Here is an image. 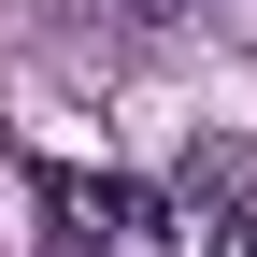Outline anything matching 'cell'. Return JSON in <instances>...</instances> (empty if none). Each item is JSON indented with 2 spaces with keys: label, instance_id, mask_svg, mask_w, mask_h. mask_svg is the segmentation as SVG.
<instances>
[{
  "label": "cell",
  "instance_id": "obj_1",
  "mask_svg": "<svg viewBox=\"0 0 257 257\" xmlns=\"http://www.w3.org/2000/svg\"><path fill=\"white\" fill-rule=\"evenodd\" d=\"M43 214H57V243H72V257H186L172 200L128 186V172H43Z\"/></svg>",
  "mask_w": 257,
  "mask_h": 257
},
{
  "label": "cell",
  "instance_id": "obj_2",
  "mask_svg": "<svg viewBox=\"0 0 257 257\" xmlns=\"http://www.w3.org/2000/svg\"><path fill=\"white\" fill-rule=\"evenodd\" d=\"M200 243H214V257H257V214H214Z\"/></svg>",
  "mask_w": 257,
  "mask_h": 257
},
{
  "label": "cell",
  "instance_id": "obj_3",
  "mask_svg": "<svg viewBox=\"0 0 257 257\" xmlns=\"http://www.w3.org/2000/svg\"><path fill=\"white\" fill-rule=\"evenodd\" d=\"M114 15H143V29H172V15H200V0H114Z\"/></svg>",
  "mask_w": 257,
  "mask_h": 257
}]
</instances>
